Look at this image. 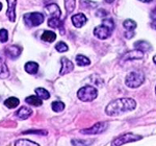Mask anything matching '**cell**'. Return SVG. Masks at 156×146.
<instances>
[{
  "label": "cell",
  "instance_id": "1",
  "mask_svg": "<svg viewBox=\"0 0 156 146\" xmlns=\"http://www.w3.org/2000/svg\"><path fill=\"white\" fill-rule=\"evenodd\" d=\"M136 108V102L132 98H119L107 104L105 113L108 116H118L123 113L130 112Z\"/></svg>",
  "mask_w": 156,
  "mask_h": 146
},
{
  "label": "cell",
  "instance_id": "2",
  "mask_svg": "<svg viewBox=\"0 0 156 146\" xmlns=\"http://www.w3.org/2000/svg\"><path fill=\"white\" fill-rule=\"evenodd\" d=\"M145 82V75L142 72L138 71H132L128 73V75L125 78V85L128 88H138L140 86H142Z\"/></svg>",
  "mask_w": 156,
  "mask_h": 146
},
{
  "label": "cell",
  "instance_id": "3",
  "mask_svg": "<svg viewBox=\"0 0 156 146\" xmlns=\"http://www.w3.org/2000/svg\"><path fill=\"white\" fill-rule=\"evenodd\" d=\"M77 96L83 102L93 101L97 98L98 91L93 86H85V87H82L81 89H79V91L77 92Z\"/></svg>",
  "mask_w": 156,
  "mask_h": 146
},
{
  "label": "cell",
  "instance_id": "4",
  "mask_svg": "<svg viewBox=\"0 0 156 146\" xmlns=\"http://www.w3.org/2000/svg\"><path fill=\"white\" fill-rule=\"evenodd\" d=\"M140 139H142V136L133 134V133H127V134H123L115 138L112 142V146H121L123 144H126V143L135 142V141H138Z\"/></svg>",
  "mask_w": 156,
  "mask_h": 146
},
{
  "label": "cell",
  "instance_id": "5",
  "mask_svg": "<svg viewBox=\"0 0 156 146\" xmlns=\"http://www.w3.org/2000/svg\"><path fill=\"white\" fill-rule=\"evenodd\" d=\"M24 22L27 26L34 27L44 22V15L41 13H28L24 15Z\"/></svg>",
  "mask_w": 156,
  "mask_h": 146
},
{
  "label": "cell",
  "instance_id": "6",
  "mask_svg": "<svg viewBox=\"0 0 156 146\" xmlns=\"http://www.w3.org/2000/svg\"><path fill=\"white\" fill-rule=\"evenodd\" d=\"M108 127V123L107 122H99L94 124L92 127L90 128H84L81 130L80 133L83 135H96V134H102L103 132L107 130Z\"/></svg>",
  "mask_w": 156,
  "mask_h": 146
},
{
  "label": "cell",
  "instance_id": "7",
  "mask_svg": "<svg viewBox=\"0 0 156 146\" xmlns=\"http://www.w3.org/2000/svg\"><path fill=\"white\" fill-rule=\"evenodd\" d=\"M112 32V31H110L109 28H107L106 26H104V25H99V26H97L96 28L94 29L95 37L100 40H105V39H107V38H109Z\"/></svg>",
  "mask_w": 156,
  "mask_h": 146
},
{
  "label": "cell",
  "instance_id": "8",
  "mask_svg": "<svg viewBox=\"0 0 156 146\" xmlns=\"http://www.w3.org/2000/svg\"><path fill=\"white\" fill-rule=\"evenodd\" d=\"M144 57V52L140 51L137 49L129 50L126 53L123 54L122 60L123 61H132V60H140Z\"/></svg>",
  "mask_w": 156,
  "mask_h": 146
},
{
  "label": "cell",
  "instance_id": "9",
  "mask_svg": "<svg viewBox=\"0 0 156 146\" xmlns=\"http://www.w3.org/2000/svg\"><path fill=\"white\" fill-rule=\"evenodd\" d=\"M62 62V69H60V75H64V74H67V73H70L74 69V65L73 63L68 60L67 57H62L60 60Z\"/></svg>",
  "mask_w": 156,
  "mask_h": 146
},
{
  "label": "cell",
  "instance_id": "10",
  "mask_svg": "<svg viewBox=\"0 0 156 146\" xmlns=\"http://www.w3.org/2000/svg\"><path fill=\"white\" fill-rule=\"evenodd\" d=\"M45 9H46V12L48 13L50 16H51V18L58 19L59 17H60V15H62V12H60L58 5H57V4H55V3L48 4Z\"/></svg>",
  "mask_w": 156,
  "mask_h": 146
},
{
  "label": "cell",
  "instance_id": "11",
  "mask_svg": "<svg viewBox=\"0 0 156 146\" xmlns=\"http://www.w3.org/2000/svg\"><path fill=\"white\" fill-rule=\"evenodd\" d=\"M72 22H73V24H74L75 27L80 28V27H82L85 23H87V17H85L83 14L79 13V14H76V15H74V16L72 17Z\"/></svg>",
  "mask_w": 156,
  "mask_h": 146
},
{
  "label": "cell",
  "instance_id": "12",
  "mask_svg": "<svg viewBox=\"0 0 156 146\" xmlns=\"http://www.w3.org/2000/svg\"><path fill=\"white\" fill-rule=\"evenodd\" d=\"M16 4H17L16 1H12V0L7 1L9 9H7V11H6V16H7V18L9 19V21H12V22H14L15 20H16V12H15Z\"/></svg>",
  "mask_w": 156,
  "mask_h": 146
},
{
  "label": "cell",
  "instance_id": "13",
  "mask_svg": "<svg viewBox=\"0 0 156 146\" xmlns=\"http://www.w3.org/2000/svg\"><path fill=\"white\" fill-rule=\"evenodd\" d=\"M134 48L140 50L142 52H148V51H152V46L149 42L146 41H137L134 43Z\"/></svg>",
  "mask_w": 156,
  "mask_h": 146
},
{
  "label": "cell",
  "instance_id": "14",
  "mask_svg": "<svg viewBox=\"0 0 156 146\" xmlns=\"http://www.w3.org/2000/svg\"><path fill=\"white\" fill-rule=\"evenodd\" d=\"M21 52H22L21 48L18 46H15V45H12V46H9L5 50V54L9 57H11V59H17L21 54Z\"/></svg>",
  "mask_w": 156,
  "mask_h": 146
},
{
  "label": "cell",
  "instance_id": "15",
  "mask_svg": "<svg viewBox=\"0 0 156 146\" xmlns=\"http://www.w3.org/2000/svg\"><path fill=\"white\" fill-rule=\"evenodd\" d=\"M9 75V70L6 66L4 59L0 57V78H6Z\"/></svg>",
  "mask_w": 156,
  "mask_h": 146
},
{
  "label": "cell",
  "instance_id": "16",
  "mask_svg": "<svg viewBox=\"0 0 156 146\" xmlns=\"http://www.w3.org/2000/svg\"><path fill=\"white\" fill-rule=\"evenodd\" d=\"M24 69L29 74H37V71H39V65L34 62H28L25 64Z\"/></svg>",
  "mask_w": 156,
  "mask_h": 146
},
{
  "label": "cell",
  "instance_id": "17",
  "mask_svg": "<svg viewBox=\"0 0 156 146\" xmlns=\"http://www.w3.org/2000/svg\"><path fill=\"white\" fill-rule=\"evenodd\" d=\"M31 114H32L31 109H29V108H27V107L20 108L18 110V112L16 113V115L18 116L19 118H21V119H27Z\"/></svg>",
  "mask_w": 156,
  "mask_h": 146
},
{
  "label": "cell",
  "instance_id": "18",
  "mask_svg": "<svg viewBox=\"0 0 156 146\" xmlns=\"http://www.w3.org/2000/svg\"><path fill=\"white\" fill-rule=\"evenodd\" d=\"M41 39L43 40L44 42H48V43H52L56 40V34L53 31H44V34L42 35Z\"/></svg>",
  "mask_w": 156,
  "mask_h": 146
},
{
  "label": "cell",
  "instance_id": "19",
  "mask_svg": "<svg viewBox=\"0 0 156 146\" xmlns=\"http://www.w3.org/2000/svg\"><path fill=\"white\" fill-rule=\"evenodd\" d=\"M19 104H20L19 99L16 97H9L4 101V105L6 108H9V109H15V108L18 107Z\"/></svg>",
  "mask_w": 156,
  "mask_h": 146
},
{
  "label": "cell",
  "instance_id": "20",
  "mask_svg": "<svg viewBox=\"0 0 156 146\" xmlns=\"http://www.w3.org/2000/svg\"><path fill=\"white\" fill-rule=\"evenodd\" d=\"M36 94L41 100H46L50 97V93L46 89H44V88H37Z\"/></svg>",
  "mask_w": 156,
  "mask_h": 146
},
{
  "label": "cell",
  "instance_id": "21",
  "mask_svg": "<svg viewBox=\"0 0 156 146\" xmlns=\"http://www.w3.org/2000/svg\"><path fill=\"white\" fill-rule=\"evenodd\" d=\"M25 101L30 105H34V107H40V105H42V104H43L42 100L37 96H34V95L28 96L26 99H25Z\"/></svg>",
  "mask_w": 156,
  "mask_h": 146
},
{
  "label": "cell",
  "instance_id": "22",
  "mask_svg": "<svg viewBox=\"0 0 156 146\" xmlns=\"http://www.w3.org/2000/svg\"><path fill=\"white\" fill-rule=\"evenodd\" d=\"M76 63L78 66H87V65L90 64V61L87 57H84V55L79 54L76 57Z\"/></svg>",
  "mask_w": 156,
  "mask_h": 146
},
{
  "label": "cell",
  "instance_id": "23",
  "mask_svg": "<svg viewBox=\"0 0 156 146\" xmlns=\"http://www.w3.org/2000/svg\"><path fill=\"white\" fill-rule=\"evenodd\" d=\"M15 146H40L37 143L34 142V141H29V140H18L15 142Z\"/></svg>",
  "mask_w": 156,
  "mask_h": 146
},
{
  "label": "cell",
  "instance_id": "24",
  "mask_svg": "<svg viewBox=\"0 0 156 146\" xmlns=\"http://www.w3.org/2000/svg\"><path fill=\"white\" fill-rule=\"evenodd\" d=\"M123 26H124L128 31H133V29L136 28V23H135V22L131 19H127L124 21Z\"/></svg>",
  "mask_w": 156,
  "mask_h": 146
},
{
  "label": "cell",
  "instance_id": "25",
  "mask_svg": "<svg viewBox=\"0 0 156 146\" xmlns=\"http://www.w3.org/2000/svg\"><path fill=\"white\" fill-rule=\"evenodd\" d=\"M51 107H52V110H53L54 112L58 113V112H62V111H64L65 104H64V102H62V101H54V102H52Z\"/></svg>",
  "mask_w": 156,
  "mask_h": 146
},
{
  "label": "cell",
  "instance_id": "26",
  "mask_svg": "<svg viewBox=\"0 0 156 146\" xmlns=\"http://www.w3.org/2000/svg\"><path fill=\"white\" fill-rule=\"evenodd\" d=\"M48 25L51 28H60V25H62V23L59 21V19L50 18L48 20Z\"/></svg>",
  "mask_w": 156,
  "mask_h": 146
},
{
  "label": "cell",
  "instance_id": "27",
  "mask_svg": "<svg viewBox=\"0 0 156 146\" xmlns=\"http://www.w3.org/2000/svg\"><path fill=\"white\" fill-rule=\"evenodd\" d=\"M55 49L57 50L58 52H66L68 51V45L66 44V43L64 42H58L56 45H55Z\"/></svg>",
  "mask_w": 156,
  "mask_h": 146
},
{
  "label": "cell",
  "instance_id": "28",
  "mask_svg": "<svg viewBox=\"0 0 156 146\" xmlns=\"http://www.w3.org/2000/svg\"><path fill=\"white\" fill-rule=\"evenodd\" d=\"M65 6H66L67 9V12L71 13L74 11V7H75V1L74 0H67V1H65Z\"/></svg>",
  "mask_w": 156,
  "mask_h": 146
},
{
  "label": "cell",
  "instance_id": "29",
  "mask_svg": "<svg viewBox=\"0 0 156 146\" xmlns=\"http://www.w3.org/2000/svg\"><path fill=\"white\" fill-rule=\"evenodd\" d=\"M92 141H85V140H73L72 144L74 146H89Z\"/></svg>",
  "mask_w": 156,
  "mask_h": 146
},
{
  "label": "cell",
  "instance_id": "30",
  "mask_svg": "<svg viewBox=\"0 0 156 146\" xmlns=\"http://www.w3.org/2000/svg\"><path fill=\"white\" fill-rule=\"evenodd\" d=\"M102 25L106 26L107 28H109L112 31H114V28H115V23H114V21H112V19H104L102 22Z\"/></svg>",
  "mask_w": 156,
  "mask_h": 146
},
{
  "label": "cell",
  "instance_id": "31",
  "mask_svg": "<svg viewBox=\"0 0 156 146\" xmlns=\"http://www.w3.org/2000/svg\"><path fill=\"white\" fill-rule=\"evenodd\" d=\"M9 39V35L5 29H0V42L1 43H5Z\"/></svg>",
  "mask_w": 156,
  "mask_h": 146
},
{
  "label": "cell",
  "instance_id": "32",
  "mask_svg": "<svg viewBox=\"0 0 156 146\" xmlns=\"http://www.w3.org/2000/svg\"><path fill=\"white\" fill-rule=\"evenodd\" d=\"M96 15H97L98 17H106L107 12H106V11H104V9H100L99 11H97Z\"/></svg>",
  "mask_w": 156,
  "mask_h": 146
},
{
  "label": "cell",
  "instance_id": "33",
  "mask_svg": "<svg viewBox=\"0 0 156 146\" xmlns=\"http://www.w3.org/2000/svg\"><path fill=\"white\" fill-rule=\"evenodd\" d=\"M125 37H126L127 39H131L132 37H134V32L133 31H126L125 32Z\"/></svg>",
  "mask_w": 156,
  "mask_h": 146
},
{
  "label": "cell",
  "instance_id": "34",
  "mask_svg": "<svg viewBox=\"0 0 156 146\" xmlns=\"http://www.w3.org/2000/svg\"><path fill=\"white\" fill-rule=\"evenodd\" d=\"M151 26H152V28H154V29H156V20H154V21L151 23Z\"/></svg>",
  "mask_w": 156,
  "mask_h": 146
},
{
  "label": "cell",
  "instance_id": "35",
  "mask_svg": "<svg viewBox=\"0 0 156 146\" xmlns=\"http://www.w3.org/2000/svg\"><path fill=\"white\" fill-rule=\"evenodd\" d=\"M153 62H154V64L156 65V55H155L154 57H153Z\"/></svg>",
  "mask_w": 156,
  "mask_h": 146
},
{
  "label": "cell",
  "instance_id": "36",
  "mask_svg": "<svg viewBox=\"0 0 156 146\" xmlns=\"http://www.w3.org/2000/svg\"><path fill=\"white\" fill-rule=\"evenodd\" d=\"M1 9H2V3L0 2V11H1Z\"/></svg>",
  "mask_w": 156,
  "mask_h": 146
},
{
  "label": "cell",
  "instance_id": "37",
  "mask_svg": "<svg viewBox=\"0 0 156 146\" xmlns=\"http://www.w3.org/2000/svg\"><path fill=\"white\" fill-rule=\"evenodd\" d=\"M155 94H156V87H155Z\"/></svg>",
  "mask_w": 156,
  "mask_h": 146
}]
</instances>
